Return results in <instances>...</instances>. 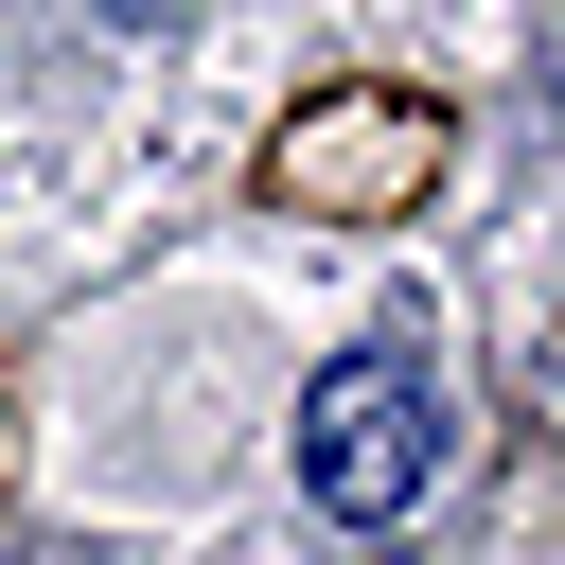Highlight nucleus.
Wrapping results in <instances>:
<instances>
[{
    "instance_id": "f03ea898",
    "label": "nucleus",
    "mask_w": 565,
    "mask_h": 565,
    "mask_svg": "<svg viewBox=\"0 0 565 565\" xmlns=\"http://www.w3.org/2000/svg\"><path fill=\"white\" fill-rule=\"evenodd\" d=\"M88 18H159V0H88Z\"/></svg>"
},
{
    "instance_id": "f257e3e1",
    "label": "nucleus",
    "mask_w": 565,
    "mask_h": 565,
    "mask_svg": "<svg viewBox=\"0 0 565 565\" xmlns=\"http://www.w3.org/2000/svg\"><path fill=\"white\" fill-rule=\"evenodd\" d=\"M424 477H441V371H424L406 335L335 353V371L300 388V494L353 512V530H388V512H424Z\"/></svg>"
}]
</instances>
